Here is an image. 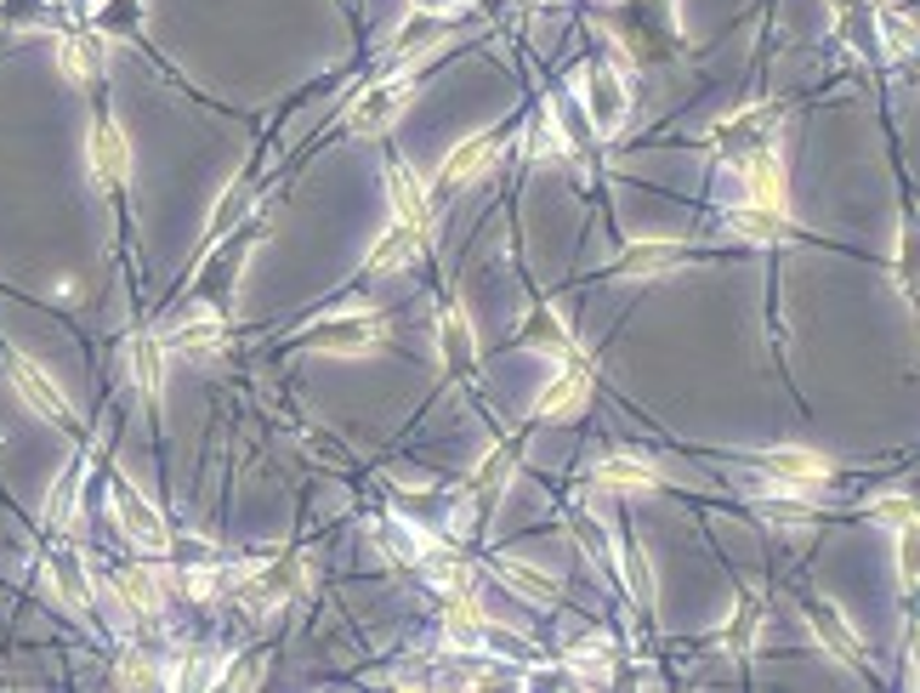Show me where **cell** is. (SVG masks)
I'll use <instances>...</instances> for the list:
<instances>
[{
    "mask_svg": "<svg viewBox=\"0 0 920 693\" xmlns=\"http://www.w3.org/2000/svg\"><path fill=\"white\" fill-rule=\"evenodd\" d=\"M762 483L767 489H784V494H807V489H824L830 483V467L818 455H807V449H773V455H762Z\"/></svg>",
    "mask_w": 920,
    "mask_h": 693,
    "instance_id": "1",
    "label": "cell"
},
{
    "mask_svg": "<svg viewBox=\"0 0 920 693\" xmlns=\"http://www.w3.org/2000/svg\"><path fill=\"white\" fill-rule=\"evenodd\" d=\"M409 103V86H399V80H392V86H375L370 97H364V103H352V114H347V125L358 131V137H375V131H386L392 120H399V109Z\"/></svg>",
    "mask_w": 920,
    "mask_h": 693,
    "instance_id": "2",
    "label": "cell"
},
{
    "mask_svg": "<svg viewBox=\"0 0 920 693\" xmlns=\"http://www.w3.org/2000/svg\"><path fill=\"white\" fill-rule=\"evenodd\" d=\"M744 193H750V205H762V211H784V171H778L773 148L744 154Z\"/></svg>",
    "mask_w": 920,
    "mask_h": 693,
    "instance_id": "3",
    "label": "cell"
},
{
    "mask_svg": "<svg viewBox=\"0 0 920 693\" xmlns=\"http://www.w3.org/2000/svg\"><path fill=\"white\" fill-rule=\"evenodd\" d=\"M585 392H591L585 370H569V376H557V381H551V387L540 392L535 415H540V421H557V415H569V410H580V404H585Z\"/></svg>",
    "mask_w": 920,
    "mask_h": 693,
    "instance_id": "4",
    "label": "cell"
},
{
    "mask_svg": "<svg viewBox=\"0 0 920 693\" xmlns=\"http://www.w3.org/2000/svg\"><path fill=\"white\" fill-rule=\"evenodd\" d=\"M120 517H125V529H131V540L137 546H148V551H159V546H171V535L159 529V517L137 501L131 489H120Z\"/></svg>",
    "mask_w": 920,
    "mask_h": 693,
    "instance_id": "5",
    "label": "cell"
},
{
    "mask_svg": "<svg viewBox=\"0 0 920 693\" xmlns=\"http://www.w3.org/2000/svg\"><path fill=\"white\" fill-rule=\"evenodd\" d=\"M489 165H495V137H467V143L449 154L444 182H472L478 171H489Z\"/></svg>",
    "mask_w": 920,
    "mask_h": 693,
    "instance_id": "6",
    "label": "cell"
},
{
    "mask_svg": "<svg viewBox=\"0 0 920 693\" xmlns=\"http://www.w3.org/2000/svg\"><path fill=\"white\" fill-rule=\"evenodd\" d=\"M392 205H399V222H409V227L426 222V193H420L409 165H392Z\"/></svg>",
    "mask_w": 920,
    "mask_h": 693,
    "instance_id": "7",
    "label": "cell"
},
{
    "mask_svg": "<svg viewBox=\"0 0 920 693\" xmlns=\"http://www.w3.org/2000/svg\"><path fill=\"white\" fill-rule=\"evenodd\" d=\"M597 483L603 489H653V467L648 460H631V455H614L597 467Z\"/></svg>",
    "mask_w": 920,
    "mask_h": 693,
    "instance_id": "8",
    "label": "cell"
},
{
    "mask_svg": "<svg viewBox=\"0 0 920 693\" xmlns=\"http://www.w3.org/2000/svg\"><path fill=\"white\" fill-rule=\"evenodd\" d=\"M591 114H597V125L608 131V125H619V114H626V91L614 86V75H591Z\"/></svg>",
    "mask_w": 920,
    "mask_h": 693,
    "instance_id": "9",
    "label": "cell"
},
{
    "mask_svg": "<svg viewBox=\"0 0 920 693\" xmlns=\"http://www.w3.org/2000/svg\"><path fill=\"white\" fill-rule=\"evenodd\" d=\"M91 154H97V171H103L109 182H120V177H125V137H120V125H97Z\"/></svg>",
    "mask_w": 920,
    "mask_h": 693,
    "instance_id": "10",
    "label": "cell"
},
{
    "mask_svg": "<svg viewBox=\"0 0 920 693\" xmlns=\"http://www.w3.org/2000/svg\"><path fill=\"white\" fill-rule=\"evenodd\" d=\"M381 336V324L375 318H336V324H324L318 329V342L324 347H364V342H375Z\"/></svg>",
    "mask_w": 920,
    "mask_h": 693,
    "instance_id": "11",
    "label": "cell"
},
{
    "mask_svg": "<svg viewBox=\"0 0 920 693\" xmlns=\"http://www.w3.org/2000/svg\"><path fill=\"white\" fill-rule=\"evenodd\" d=\"M733 227H739L744 239L767 245V239H778V234H784V211H762V205H750V211H739V216H733Z\"/></svg>",
    "mask_w": 920,
    "mask_h": 693,
    "instance_id": "12",
    "label": "cell"
},
{
    "mask_svg": "<svg viewBox=\"0 0 920 693\" xmlns=\"http://www.w3.org/2000/svg\"><path fill=\"white\" fill-rule=\"evenodd\" d=\"M415 245H420V227H409V222H399V227H392V234L375 245V268H392V261H409L415 256Z\"/></svg>",
    "mask_w": 920,
    "mask_h": 693,
    "instance_id": "13",
    "label": "cell"
},
{
    "mask_svg": "<svg viewBox=\"0 0 920 693\" xmlns=\"http://www.w3.org/2000/svg\"><path fill=\"white\" fill-rule=\"evenodd\" d=\"M812 625H818V631H824V642H830L841 659H859V642H852V631H846V625L835 619V608H812Z\"/></svg>",
    "mask_w": 920,
    "mask_h": 693,
    "instance_id": "14",
    "label": "cell"
},
{
    "mask_svg": "<svg viewBox=\"0 0 920 693\" xmlns=\"http://www.w3.org/2000/svg\"><path fill=\"white\" fill-rule=\"evenodd\" d=\"M18 381H23V392H29V404H41L46 415H69V404H63L57 392L46 387V376H35L29 365H18Z\"/></svg>",
    "mask_w": 920,
    "mask_h": 693,
    "instance_id": "15",
    "label": "cell"
},
{
    "mask_svg": "<svg viewBox=\"0 0 920 693\" xmlns=\"http://www.w3.org/2000/svg\"><path fill=\"white\" fill-rule=\"evenodd\" d=\"M501 580H512L523 597H540V603H557V585L551 580H540V574H523L517 563H501Z\"/></svg>",
    "mask_w": 920,
    "mask_h": 693,
    "instance_id": "16",
    "label": "cell"
},
{
    "mask_svg": "<svg viewBox=\"0 0 920 693\" xmlns=\"http://www.w3.org/2000/svg\"><path fill=\"white\" fill-rule=\"evenodd\" d=\"M433 585H438V591H455V597H467V591H472V569H467V563H438V569H433Z\"/></svg>",
    "mask_w": 920,
    "mask_h": 693,
    "instance_id": "17",
    "label": "cell"
},
{
    "mask_svg": "<svg viewBox=\"0 0 920 693\" xmlns=\"http://www.w3.org/2000/svg\"><path fill=\"white\" fill-rule=\"evenodd\" d=\"M665 261H676L671 245H642L637 256H626V273H653V268H665Z\"/></svg>",
    "mask_w": 920,
    "mask_h": 693,
    "instance_id": "18",
    "label": "cell"
},
{
    "mask_svg": "<svg viewBox=\"0 0 920 693\" xmlns=\"http://www.w3.org/2000/svg\"><path fill=\"white\" fill-rule=\"evenodd\" d=\"M211 342H222V324H216V318L193 324V329H177V342H171V347H211Z\"/></svg>",
    "mask_w": 920,
    "mask_h": 693,
    "instance_id": "19",
    "label": "cell"
},
{
    "mask_svg": "<svg viewBox=\"0 0 920 693\" xmlns=\"http://www.w3.org/2000/svg\"><path fill=\"white\" fill-rule=\"evenodd\" d=\"M125 591L137 597V608H154V580H148V569H125Z\"/></svg>",
    "mask_w": 920,
    "mask_h": 693,
    "instance_id": "20",
    "label": "cell"
},
{
    "mask_svg": "<svg viewBox=\"0 0 920 693\" xmlns=\"http://www.w3.org/2000/svg\"><path fill=\"white\" fill-rule=\"evenodd\" d=\"M137 376H143L148 392L159 387V353H154V342H137Z\"/></svg>",
    "mask_w": 920,
    "mask_h": 693,
    "instance_id": "21",
    "label": "cell"
}]
</instances>
